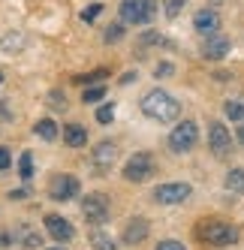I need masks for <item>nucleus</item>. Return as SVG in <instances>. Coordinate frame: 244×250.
<instances>
[{
    "label": "nucleus",
    "mask_w": 244,
    "mask_h": 250,
    "mask_svg": "<svg viewBox=\"0 0 244 250\" xmlns=\"http://www.w3.org/2000/svg\"><path fill=\"white\" fill-rule=\"evenodd\" d=\"M142 112H145L151 121L169 124V121H178L181 105H178V100H175V97L166 94V91H151V94L142 100Z\"/></svg>",
    "instance_id": "f257e3e1"
},
{
    "label": "nucleus",
    "mask_w": 244,
    "mask_h": 250,
    "mask_svg": "<svg viewBox=\"0 0 244 250\" xmlns=\"http://www.w3.org/2000/svg\"><path fill=\"white\" fill-rule=\"evenodd\" d=\"M199 238L205 244H214V247H229V244L238 241V229L223 223V220H208V223L199 226Z\"/></svg>",
    "instance_id": "f03ea898"
},
{
    "label": "nucleus",
    "mask_w": 244,
    "mask_h": 250,
    "mask_svg": "<svg viewBox=\"0 0 244 250\" xmlns=\"http://www.w3.org/2000/svg\"><path fill=\"white\" fill-rule=\"evenodd\" d=\"M154 172H157V166H154V157H151L148 151L133 154V157L127 160V166H124V178H127V181H133V184L148 181Z\"/></svg>",
    "instance_id": "7ed1b4c3"
},
{
    "label": "nucleus",
    "mask_w": 244,
    "mask_h": 250,
    "mask_svg": "<svg viewBox=\"0 0 244 250\" xmlns=\"http://www.w3.org/2000/svg\"><path fill=\"white\" fill-rule=\"evenodd\" d=\"M154 9H157L154 0H124L121 3V19L127 24H148L154 19Z\"/></svg>",
    "instance_id": "20e7f679"
},
{
    "label": "nucleus",
    "mask_w": 244,
    "mask_h": 250,
    "mask_svg": "<svg viewBox=\"0 0 244 250\" xmlns=\"http://www.w3.org/2000/svg\"><path fill=\"white\" fill-rule=\"evenodd\" d=\"M196 139H199V127H196L193 121H181L178 127L169 133V148L184 154V151H190V148L196 145Z\"/></svg>",
    "instance_id": "39448f33"
},
{
    "label": "nucleus",
    "mask_w": 244,
    "mask_h": 250,
    "mask_svg": "<svg viewBox=\"0 0 244 250\" xmlns=\"http://www.w3.org/2000/svg\"><path fill=\"white\" fill-rule=\"evenodd\" d=\"M190 184H160L154 190V199L160 205H181L184 199H190Z\"/></svg>",
    "instance_id": "423d86ee"
},
{
    "label": "nucleus",
    "mask_w": 244,
    "mask_h": 250,
    "mask_svg": "<svg viewBox=\"0 0 244 250\" xmlns=\"http://www.w3.org/2000/svg\"><path fill=\"white\" fill-rule=\"evenodd\" d=\"M48 196L55 202H66V199H73V196H79V181L73 175H58V178H51V184H48Z\"/></svg>",
    "instance_id": "0eeeda50"
},
{
    "label": "nucleus",
    "mask_w": 244,
    "mask_h": 250,
    "mask_svg": "<svg viewBox=\"0 0 244 250\" xmlns=\"http://www.w3.org/2000/svg\"><path fill=\"white\" fill-rule=\"evenodd\" d=\"M81 214L88 217L91 223H102V220H109V202H106V196L102 193H91V196H84V202H81Z\"/></svg>",
    "instance_id": "6e6552de"
},
{
    "label": "nucleus",
    "mask_w": 244,
    "mask_h": 250,
    "mask_svg": "<svg viewBox=\"0 0 244 250\" xmlns=\"http://www.w3.org/2000/svg\"><path fill=\"white\" fill-rule=\"evenodd\" d=\"M208 145H211V151L217 154V157H226L232 151V136H229V130L223 127V124H211L208 127Z\"/></svg>",
    "instance_id": "1a4fd4ad"
},
{
    "label": "nucleus",
    "mask_w": 244,
    "mask_h": 250,
    "mask_svg": "<svg viewBox=\"0 0 244 250\" xmlns=\"http://www.w3.org/2000/svg\"><path fill=\"white\" fill-rule=\"evenodd\" d=\"M45 229H48V235L58 244H66L69 238H73V226H69V220L61 217V214H45Z\"/></svg>",
    "instance_id": "9d476101"
},
{
    "label": "nucleus",
    "mask_w": 244,
    "mask_h": 250,
    "mask_svg": "<svg viewBox=\"0 0 244 250\" xmlns=\"http://www.w3.org/2000/svg\"><path fill=\"white\" fill-rule=\"evenodd\" d=\"M115 160H118V148L112 145V142H100V145L94 148V169H97V175H106Z\"/></svg>",
    "instance_id": "9b49d317"
},
{
    "label": "nucleus",
    "mask_w": 244,
    "mask_h": 250,
    "mask_svg": "<svg viewBox=\"0 0 244 250\" xmlns=\"http://www.w3.org/2000/svg\"><path fill=\"white\" fill-rule=\"evenodd\" d=\"M193 27L202 33V37H214L217 27H220V15L214 9H199L196 19H193Z\"/></svg>",
    "instance_id": "f8f14e48"
},
{
    "label": "nucleus",
    "mask_w": 244,
    "mask_h": 250,
    "mask_svg": "<svg viewBox=\"0 0 244 250\" xmlns=\"http://www.w3.org/2000/svg\"><path fill=\"white\" fill-rule=\"evenodd\" d=\"M148 238V220L145 217H133L124 229V244H142Z\"/></svg>",
    "instance_id": "ddd939ff"
},
{
    "label": "nucleus",
    "mask_w": 244,
    "mask_h": 250,
    "mask_svg": "<svg viewBox=\"0 0 244 250\" xmlns=\"http://www.w3.org/2000/svg\"><path fill=\"white\" fill-rule=\"evenodd\" d=\"M226 51H229V40L226 37H208V42L202 45V55L208 58V61H220V58H226Z\"/></svg>",
    "instance_id": "4468645a"
},
{
    "label": "nucleus",
    "mask_w": 244,
    "mask_h": 250,
    "mask_svg": "<svg viewBox=\"0 0 244 250\" xmlns=\"http://www.w3.org/2000/svg\"><path fill=\"white\" fill-rule=\"evenodd\" d=\"M63 139L69 148H84V142H88V133H84V127H79V124H69V127L63 130Z\"/></svg>",
    "instance_id": "2eb2a0df"
},
{
    "label": "nucleus",
    "mask_w": 244,
    "mask_h": 250,
    "mask_svg": "<svg viewBox=\"0 0 244 250\" xmlns=\"http://www.w3.org/2000/svg\"><path fill=\"white\" fill-rule=\"evenodd\" d=\"M33 130H37V136L45 139V142H55V139H58V127H55V121H51V118L37 121V127H33Z\"/></svg>",
    "instance_id": "dca6fc26"
},
{
    "label": "nucleus",
    "mask_w": 244,
    "mask_h": 250,
    "mask_svg": "<svg viewBox=\"0 0 244 250\" xmlns=\"http://www.w3.org/2000/svg\"><path fill=\"white\" fill-rule=\"evenodd\" d=\"M226 190L244 193V169H232L229 175H226Z\"/></svg>",
    "instance_id": "f3484780"
},
{
    "label": "nucleus",
    "mask_w": 244,
    "mask_h": 250,
    "mask_svg": "<svg viewBox=\"0 0 244 250\" xmlns=\"http://www.w3.org/2000/svg\"><path fill=\"white\" fill-rule=\"evenodd\" d=\"M223 112H226V118H229V121H244V103H238V100H229V103H226L223 105Z\"/></svg>",
    "instance_id": "a211bd4d"
},
{
    "label": "nucleus",
    "mask_w": 244,
    "mask_h": 250,
    "mask_svg": "<svg viewBox=\"0 0 244 250\" xmlns=\"http://www.w3.org/2000/svg\"><path fill=\"white\" fill-rule=\"evenodd\" d=\"M91 244H94L97 250H115V241L106 235V232H100V229L91 232Z\"/></svg>",
    "instance_id": "6ab92c4d"
},
{
    "label": "nucleus",
    "mask_w": 244,
    "mask_h": 250,
    "mask_svg": "<svg viewBox=\"0 0 244 250\" xmlns=\"http://www.w3.org/2000/svg\"><path fill=\"white\" fill-rule=\"evenodd\" d=\"M19 175L24 178V181H30V178H33V157L30 154H21V160H19Z\"/></svg>",
    "instance_id": "aec40b11"
},
{
    "label": "nucleus",
    "mask_w": 244,
    "mask_h": 250,
    "mask_svg": "<svg viewBox=\"0 0 244 250\" xmlns=\"http://www.w3.org/2000/svg\"><path fill=\"white\" fill-rule=\"evenodd\" d=\"M19 235L24 238V247H40V244H42V238L37 235V232H30L27 226H21V229H19Z\"/></svg>",
    "instance_id": "412c9836"
},
{
    "label": "nucleus",
    "mask_w": 244,
    "mask_h": 250,
    "mask_svg": "<svg viewBox=\"0 0 244 250\" xmlns=\"http://www.w3.org/2000/svg\"><path fill=\"white\" fill-rule=\"evenodd\" d=\"M187 6V0H166V15L169 19H178V12Z\"/></svg>",
    "instance_id": "4be33fe9"
},
{
    "label": "nucleus",
    "mask_w": 244,
    "mask_h": 250,
    "mask_svg": "<svg viewBox=\"0 0 244 250\" xmlns=\"http://www.w3.org/2000/svg\"><path fill=\"white\" fill-rule=\"evenodd\" d=\"M142 45H172L166 37H160V33H145L142 37Z\"/></svg>",
    "instance_id": "5701e85b"
},
{
    "label": "nucleus",
    "mask_w": 244,
    "mask_h": 250,
    "mask_svg": "<svg viewBox=\"0 0 244 250\" xmlns=\"http://www.w3.org/2000/svg\"><path fill=\"white\" fill-rule=\"evenodd\" d=\"M102 97H106V91H102V87H88V91H84V103H100Z\"/></svg>",
    "instance_id": "b1692460"
},
{
    "label": "nucleus",
    "mask_w": 244,
    "mask_h": 250,
    "mask_svg": "<svg viewBox=\"0 0 244 250\" xmlns=\"http://www.w3.org/2000/svg\"><path fill=\"white\" fill-rule=\"evenodd\" d=\"M115 118V109H112V105H100V109H97V121L100 124H109Z\"/></svg>",
    "instance_id": "393cba45"
},
{
    "label": "nucleus",
    "mask_w": 244,
    "mask_h": 250,
    "mask_svg": "<svg viewBox=\"0 0 244 250\" xmlns=\"http://www.w3.org/2000/svg\"><path fill=\"white\" fill-rule=\"evenodd\" d=\"M121 37H124V27H121V24H109V30H106V42H118Z\"/></svg>",
    "instance_id": "a878e982"
},
{
    "label": "nucleus",
    "mask_w": 244,
    "mask_h": 250,
    "mask_svg": "<svg viewBox=\"0 0 244 250\" xmlns=\"http://www.w3.org/2000/svg\"><path fill=\"white\" fill-rule=\"evenodd\" d=\"M48 103H51V109H66V103H63V94H61V91H51V94H48Z\"/></svg>",
    "instance_id": "bb28decb"
},
{
    "label": "nucleus",
    "mask_w": 244,
    "mask_h": 250,
    "mask_svg": "<svg viewBox=\"0 0 244 250\" xmlns=\"http://www.w3.org/2000/svg\"><path fill=\"white\" fill-rule=\"evenodd\" d=\"M154 250H187L181 241H172V238H166V241H160V244H157Z\"/></svg>",
    "instance_id": "cd10ccee"
},
{
    "label": "nucleus",
    "mask_w": 244,
    "mask_h": 250,
    "mask_svg": "<svg viewBox=\"0 0 244 250\" xmlns=\"http://www.w3.org/2000/svg\"><path fill=\"white\" fill-rule=\"evenodd\" d=\"M100 9H102L100 3H94V6H88V9H84V12H81V21H94V19H97V15H100Z\"/></svg>",
    "instance_id": "c85d7f7f"
},
{
    "label": "nucleus",
    "mask_w": 244,
    "mask_h": 250,
    "mask_svg": "<svg viewBox=\"0 0 244 250\" xmlns=\"http://www.w3.org/2000/svg\"><path fill=\"white\" fill-rule=\"evenodd\" d=\"M102 76H106V69H97V73H91V76H76V82H84V84H88V82H100Z\"/></svg>",
    "instance_id": "c756f323"
},
{
    "label": "nucleus",
    "mask_w": 244,
    "mask_h": 250,
    "mask_svg": "<svg viewBox=\"0 0 244 250\" xmlns=\"http://www.w3.org/2000/svg\"><path fill=\"white\" fill-rule=\"evenodd\" d=\"M172 73H175V66H172V63H160V66H157V76H160V79H169Z\"/></svg>",
    "instance_id": "7c9ffc66"
},
{
    "label": "nucleus",
    "mask_w": 244,
    "mask_h": 250,
    "mask_svg": "<svg viewBox=\"0 0 244 250\" xmlns=\"http://www.w3.org/2000/svg\"><path fill=\"white\" fill-rule=\"evenodd\" d=\"M9 163H12L9 151H6V148H0V169H9Z\"/></svg>",
    "instance_id": "2f4dec72"
},
{
    "label": "nucleus",
    "mask_w": 244,
    "mask_h": 250,
    "mask_svg": "<svg viewBox=\"0 0 244 250\" xmlns=\"http://www.w3.org/2000/svg\"><path fill=\"white\" fill-rule=\"evenodd\" d=\"M9 196H12V199H27V190H12Z\"/></svg>",
    "instance_id": "473e14b6"
},
{
    "label": "nucleus",
    "mask_w": 244,
    "mask_h": 250,
    "mask_svg": "<svg viewBox=\"0 0 244 250\" xmlns=\"http://www.w3.org/2000/svg\"><path fill=\"white\" fill-rule=\"evenodd\" d=\"M238 142H241V145H244V127L238 130Z\"/></svg>",
    "instance_id": "72a5a7b5"
},
{
    "label": "nucleus",
    "mask_w": 244,
    "mask_h": 250,
    "mask_svg": "<svg viewBox=\"0 0 244 250\" xmlns=\"http://www.w3.org/2000/svg\"><path fill=\"white\" fill-rule=\"evenodd\" d=\"M48 250H66V247H61V244H58V247H48Z\"/></svg>",
    "instance_id": "f704fd0d"
},
{
    "label": "nucleus",
    "mask_w": 244,
    "mask_h": 250,
    "mask_svg": "<svg viewBox=\"0 0 244 250\" xmlns=\"http://www.w3.org/2000/svg\"><path fill=\"white\" fill-rule=\"evenodd\" d=\"M0 82H3V73H0Z\"/></svg>",
    "instance_id": "c9c22d12"
}]
</instances>
